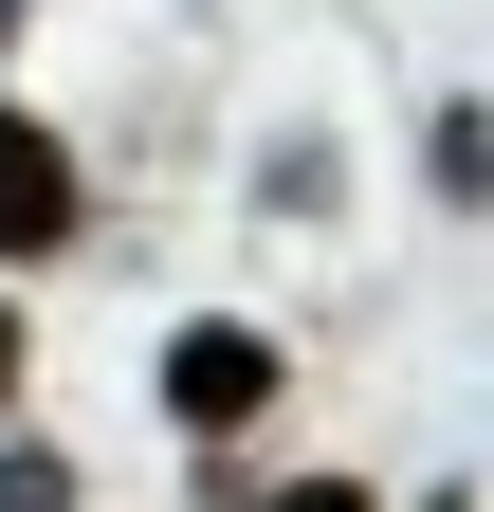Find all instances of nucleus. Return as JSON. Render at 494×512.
I'll return each instance as SVG.
<instances>
[{"instance_id": "nucleus-1", "label": "nucleus", "mask_w": 494, "mask_h": 512, "mask_svg": "<svg viewBox=\"0 0 494 512\" xmlns=\"http://www.w3.org/2000/svg\"><path fill=\"white\" fill-rule=\"evenodd\" d=\"M74 238H92L74 147H55V110H19V92H0V275H55Z\"/></svg>"}, {"instance_id": "nucleus-2", "label": "nucleus", "mask_w": 494, "mask_h": 512, "mask_svg": "<svg viewBox=\"0 0 494 512\" xmlns=\"http://www.w3.org/2000/svg\"><path fill=\"white\" fill-rule=\"evenodd\" d=\"M257 403H275V330H257V311H183V330H165V421L183 439H238Z\"/></svg>"}, {"instance_id": "nucleus-3", "label": "nucleus", "mask_w": 494, "mask_h": 512, "mask_svg": "<svg viewBox=\"0 0 494 512\" xmlns=\"http://www.w3.org/2000/svg\"><path fill=\"white\" fill-rule=\"evenodd\" d=\"M421 183H440V202H476V183H494V128H476V110H440V128H421Z\"/></svg>"}, {"instance_id": "nucleus-4", "label": "nucleus", "mask_w": 494, "mask_h": 512, "mask_svg": "<svg viewBox=\"0 0 494 512\" xmlns=\"http://www.w3.org/2000/svg\"><path fill=\"white\" fill-rule=\"evenodd\" d=\"M0 512H74V458L55 439H0Z\"/></svg>"}, {"instance_id": "nucleus-5", "label": "nucleus", "mask_w": 494, "mask_h": 512, "mask_svg": "<svg viewBox=\"0 0 494 512\" xmlns=\"http://www.w3.org/2000/svg\"><path fill=\"white\" fill-rule=\"evenodd\" d=\"M257 512H366V494H348V476H293V494H257Z\"/></svg>"}, {"instance_id": "nucleus-6", "label": "nucleus", "mask_w": 494, "mask_h": 512, "mask_svg": "<svg viewBox=\"0 0 494 512\" xmlns=\"http://www.w3.org/2000/svg\"><path fill=\"white\" fill-rule=\"evenodd\" d=\"M19 366H37V348H19V275H0V403H19Z\"/></svg>"}, {"instance_id": "nucleus-7", "label": "nucleus", "mask_w": 494, "mask_h": 512, "mask_svg": "<svg viewBox=\"0 0 494 512\" xmlns=\"http://www.w3.org/2000/svg\"><path fill=\"white\" fill-rule=\"evenodd\" d=\"M421 512H476V494H421Z\"/></svg>"}, {"instance_id": "nucleus-8", "label": "nucleus", "mask_w": 494, "mask_h": 512, "mask_svg": "<svg viewBox=\"0 0 494 512\" xmlns=\"http://www.w3.org/2000/svg\"><path fill=\"white\" fill-rule=\"evenodd\" d=\"M0 37H19V0H0Z\"/></svg>"}]
</instances>
